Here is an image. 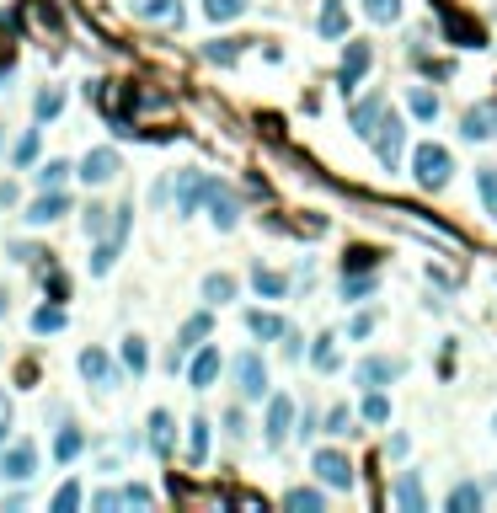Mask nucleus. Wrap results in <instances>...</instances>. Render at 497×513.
<instances>
[{"instance_id":"obj_1","label":"nucleus","mask_w":497,"mask_h":513,"mask_svg":"<svg viewBox=\"0 0 497 513\" xmlns=\"http://www.w3.org/2000/svg\"><path fill=\"white\" fill-rule=\"evenodd\" d=\"M449 171H455V155L444 145H417L412 150V177L423 193H444L449 188Z\"/></svg>"},{"instance_id":"obj_2","label":"nucleus","mask_w":497,"mask_h":513,"mask_svg":"<svg viewBox=\"0 0 497 513\" xmlns=\"http://www.w3.org/2000/svg\"><path fill=\"white\" fill-rule=\"evenodd\" d=\"M38 476V444L33 439H6L0 444V481H33Z\"/></svg>"},{"instance_id":"obj_3","label":"nucleus","mask_w":497,"mask_h":513,"mask_svg":"<svg viewBox=\"0 0 497 513\" xmlns=\"http://www.w3.org/2000/svg\"><path fill=\"white\" fill-rule=\"evenodd\" d=\"M369 145H375V155H380L385 171H396V166H401V145H407V123H401L396 113H380L375 134H369Z\"/></svg>"},{"instance_id":"obj_4","label":"nucleus","mask_w":497,"mask_h":513,"mask_svg":"<svg viewBox=\"0 0 497 513\" xmlns=\"http://www.w3.org/2000/svg\"><path fill=\"white\" fill-rule=\"evenodd\" d=\"M310 471H316V481L332 487V492L353 487V460L343 455V449H316V455H310Z\"/></svg>"},{"instance_id":"obj_5","label":"nucleus","mask_w":497,"mask_h":513,"mask_svg":"<svg viewBox=\"0 0 497 513\" xmlns=\"http://www.w3.org/2000/svg\"><path fill=\"white\" fill-rule=\"evenodd\" d=\"M230 369H236V391H241V401H262V396L273 391V385H268V364H262V353H241V359L230 364Z\"/></svg>"},{"instance_id":"obj_6","label":"nucleus","mask_w":497,"mask_h":513,"mask_svg":"<svg viewBox=\"0 0 497 513\" xmlns=\"http://www.w3.org/2000/svg\"><path fill=\"white\" fill-rule=\"evenodd\" d=\"M118 171H123L118 150H113V145H97V150H86V161L75 166V177H81L86 188H102V182H113Z\"/></svg>"},{"instance_id":"obj_7","label":"nucleus","mask_w":497,"mask_h":513,"mask_svg":"<svg viewBox=\"0 0 497 513\" xmlns=\"http://www.w3.org/2000/svg\"><path fill=\"white\" fill-rule=\"evenodd\" d=\"M204 209H209V220H214V230H236V225H241V204H236V193H230V188H225L220 177H209Z\"/></svg>"},{"instance_id":"obj_8","label":"nucleus","mask_w":497,"mask_h":513,"mask_svg":"<svg viewBox=\"0 0 497 513\" xmlns=\"http://www.w3.org/2000/svg\"><path fill=\"white\" fill-rule=\"evenodd\" d=\"M289 433H294V401L268 391V423H262V439H268V449H284Z\"/></svg>"},{"instance_id":"obj_9","label":"nucleus","mask_w":497,"mask_h":513,"mask_svg":"<svg viewBox=\"0 0 497 513\" xmlns=\"http://www.w3.org/2000/svg\"><path fill=\"white\" fill-rule=\"evenodd\" d=\"M401 359H385V353H369V359H359V369H353V380L364 385V391H385L391 380H401Z\"/></svg>"},{"instance_id":"obj_10","label":"nucleus","mask_w":497,"mask_h":513,"mask_svg":"<svg viewBox=\"0 0 497 513\" xmlns=\"http://www.w3.org/2000/svg\"><path fill=\"white\" fill-rule=\"evenodd\" d=\"M59 214H70V193H65V188H38V198L27 204L22 220L33 225V230H43V225H54Z\"/></svg>"},{"instance_id":"obj_11","label":"nucleus","mask_w":497,"mask_h":513,"mask_svg":"<svg viewBox=\"0 0 497 513\" xmlns=\"http://www.w3.org/2000/svg\"><path fill=\"white\" fill-rule=\"evenodd\" d=\"M134 22H155V27H182V0H123Z\"/></svg>"},{"instance_id":"obj_12","label":"nucleus","mask_w":497,"mask_h":513,"mask_svg":"<svg viewBox=\"0 0 497 513\" xmlns=\"http://www.w3.org/2000/svg\"><path fill=\"white\" fill-rule=\"evenodd\" d=\"M220 369H225L220 348H214V342H198L193 359H188V385H193V391H209V385L220 380Z\"/></svg>"},{"instance_id":"obj_13","label":"nucleus","mask_w":497,"mask_h":513,"mask_svg":"<svg viewBox=\"0 0 497 513\" xmlns=\"http://www.w3.org/2000/svg\"><path fill=\"white\" fill-rule=\"evenodd\" d=\"M369 65H375V49H369V43H348V49H343V65H337V86L353 91V86L369 75Z\"/></svg>"},{"instance_id":"obj_14","label":"nucleus","mask_w":497,"mask_h":513,"mask_svg":"<svg viewBox=\"0 0 497 513\" xmlns=\"http://www.w3.org/2000/svg\"><path fill=\"white\" fill-rule=\"evenodd\" d=\"M145 444H150V455H155V460H172V449H177V423H172V412H166V407H155V412H150Z\"/></svg>"},{"instance_id":"obj_15","label":"nucleus","mask_w":497,"mask_h":513,"mask_svg":"<svg viewBox=\"0 0 497 513\" xmlns=\"http://www.w3.org/2000/svg\"><path fill=\"white\" fill-rule=\"evenodd\" d=\"M209 326H214V316H209V310H198V316H188V321H182V332H177V348H172V369H182V364H188V353H193L198 342L209 337Z\"/></svg>"},{"instance_id":"obj_16","label":"nucleus","mask_w":497,"mask_h":513,"mask_svg":"<svg viewBox=\"0 0 497 513\" xmlns=\"http://www.w3.org/2000/svg\"><path fill=\"white\" fill-rule=\"evenodd\" d=\"M460 134L471 139V145H481V139H492V134H497V97H492V102H476V107H465V118H460Z\"/></svg>"},{"instance_id":"obj_17","label":"nucleus","mask_w":497,"mask_h":513,"mask_svg":"<svg viewBox=\"0 0 497 513\" xmlns=\"http://www.w3.org/2000/svg\"><path fill=\"white\" fill-rule=\"evenodd\" d=\"M209 193V171H177V214H198V204H204Z\"/></svg>"},{"instance_id":"obj_18","label":"nucleus","mask_w":497,"mask_h":513,"mask_svg":"<svg viewBox=\"0 0 497 513\" xmlns=\"http://www.w3.org/2000/svg\"><path fill=\"white\" fill-rule=\"evenodd\" d=\"M75 364H81V375H86L91 385H102V391H113V385H118V364L107 359L102 348H86V353H81V359H75Z\"/></svg>"},{"instance_id":"obj_19","label":"nucleus","mask_w":497,"mask_h":513,"mask_svg":"<svg viewBox=\"0 0 497 513\" xmlns=\"http://www.w3.org/2000/svg\"><path fill=\"white\" fill-rule=\"evenodd\" d=\"M316 33L321 38H348V6L343 0H321V11H316Z\"/></svg>"},{"instance_id":"obj_20","label":"nucleus","mask_w":497,"mask_h":513,"mask_svg":"<svg viewBox=\"0 0 497 513\" xmlns=\"http://www.w3.org/2000/svg\"><path fill=\"white\" fill-rule=\"evenodd\" d=\"M380 113H385V97H380V91H369V97L364 102H353V134H359V139H369V134H375V123H380Z\"/></svg>"},{"instance_id":"obj_21","label":"nucleus","mask_w":497,"mask_h":513,"mask_svg":"<svg viewBox=\"0 0 497 513\" xmlns=\"http://www.w3.org/2000/svg\"><path fill=\"white\" fill-rule=\"evenodd\" d=\"M391 497H396V508H401V513H423V508H428V492H423V476H417V471L401 476Z\"/></svg>"},{"instance_id":"obj_22","label":"nucleus","mask_w":497,"mask_h":513,"mask_svg":"<svg viewBox=\"0 0 497 513\" xmlns=\"http://www.w3.org/2000/svg\"><path fill=\"white\" fill-rule=\"evenodd\" d=\"M246 332H252L257 342H278V337L289 332V321L273 316V310H246Z\"/></svg>"},{"instance_id":"obj_23","label":"nucleus","mask_w":497,"mask_h":513,"mask_svg":"<svg viewBox=\"0 0 497 513\" xmlns=\"http://www.w3.org/2000/svg\"><path fill=\"white\" fill-rule=\"evenodd\" d=\"M118 359H123V369H129V375L139 380V375L150 369V342L139 337V332H129V337H123V348H118Z\"/></svg>"},{"instance_id":"obj_24","label":"nucleus","mask_w":497,"mask_h":513,"mask_svg":"<svg viewBox=\"0 0 497 513\" xmlns=\"http://www.w3.org/2000/svg\"><path fill=\"white\" fill-rule=\"evenodd\" d=\"M252 289L262 294V300H284V294H289V278L278 273V268H262V262H257V268H252Z\"/></svg>"},{"instance_id":"obj_25","label":"nucleus","mask_w":497,"mask_h":513,"mask_svg":"<svg viewBox=\"0 0 497 513\" xmlns=\"http://www.w3.org/2000/svg\"><path fill=\"white\" fill-rule=\"evenodd\" d=\"M444 33H449V38H460L465 49H481V43H487V38H481V27H476V22H465L460 11H449V6H444Z\"/></svg>"},{"instance_id":"obj_26","label":"nucleus","mask_w":497,"mask_h":513,"mask_svg":"<svg viewBox=\"0 0 497 513\" xmlns=\"http://www.w3.org/2000/svg\"><path fill=\"white\" fill-rule=\"evenodd\" d=\"M81 449H86V433H81V428H59V433H54V460H59V465L81 460Z\"/></svg>"},{"instance_id":"obj_27","label":"nucleus","mask_w":497,"mask_h":513,"mask_svg":"<svg viewBox=\"0 0 497 513\" xmlns=\"http://www.w3.org/2000/svg\"><path fill=\"white\" fill-rule=\"evenodd\" d=\"M65 326H70V316H65V305H59V300L33 310V332H38V337H49V332H65Z\"/></svg>"},{"instance_id":"obj_28","label":"nucleus","mask_w":497,"mask_h":513,"mask_svg":"<svg viewBox=\"0 0 497 513\" xmlns=\"http://www.w3.org/2000/svg\"><path fill=\"white\" fill-rule=\"evenodd\" d=\"M188 460H193V471L209 460V417H193L188 423Z\"/></svg>"},{"instance_id":"obj_29","label":"nucleus","mask_w":497,"mask_h":513,"mask_svg":"<svg viewBox=\"0 0 497 513\" xmlns=\"http://www.w3.org/2000/svg\"><path fill=\"white\" fill-rule=\"evenodd\" d=\"M118 252H123V241H113V236H102L97 246H91V278L113 273V262H118Z\"/></svg>"},{"instance_id":"obj_30","label":"nucleus","mask_w":497,"mask_h":513,"mask_svg":"<svg viewBox=\"0 0 497 513\" xmlns=\"http://www.w3.org/2000/svg\"><path fill=\"white\" fill-rule=\"evenodd\" d=\"M59 113H65V91H59V86H43L38 97H33V118L49 123V118H59Z\"/></svg>"},{"instance_id":"obj_31","label":"nucleus","mask_w":497,"mask_h":513,"mask_svg":"<svg viewBox=\"0 0 497 513\" xmlns=\"http://www.w3.org/2000/svg\"><path fill=\"white\" fill-rule=\"evenodd\" d=\"M81 225H86V236L91 241H102V236H113V209H102V204H91L86 214H81ZM118 241V236H113Z\"/></svg>"},{"instance_id":"obj_32","label":"nucleus","mask_w":497,"mask_h":513,"mask_svg":"<svg viewBox=\"0 0 497 513\" xmlns=\"http://www.w3.org/2000/svg\"><path fill=\"white\" fill-rule=\"evenodd\" d=\"M204 300L209 305H230V300H236V278H230V273H209L204 278Z\"/></svg>"},{"instance_id":"obj_33","label":"nucleus","mask_w":497,"mask_h":513,"mask_svg":"<svg viewBox=\"0 0 497 513\" xmlns=\"http://www.w3.org/2000/svg\"><path fill=\"white\" fill-rule=\"evenodd\" d=\"M481 503H487V492H481L476 481H460V487H449V508H460V513H476Z\"/></svg>"},{"instance_id":"obj_34","label":"nucleus","mask_w":497,"mask_h":513,"mask_svg":"<svg viewBox=\"0 0 497 513\" xmlns=\"http://www.w3.org/2000/svg\"><path fill=\"white\" fill-rule=\"evenodd\" d=\"M38 145H43V134H38V129H27L17 145H11V166H22V171H27V166H38Z\"/></svg>"},{"instance_id":"obj_35","label":"nucleus","mask_w":497,"mask_h":513,"mask_svg":"<svg viewBox=\"0 0 497 513\" xmlns=\"http://www.w3.org/2000/svg\"><path fill=\"white\" fill-rule=\"evenodd\" d=\"M407 107H412V118H423V123L439 118V97H433L428 86H412V91H407Z\"/></svg>"},{"instance_id":"obj_36","label":"nucleus","mask_w":497,"mask_h":513,"mask_svg":"<svg viewBox=\"0 0 497 513\" xmlns=\"http://www.w3.org/2000/svg\"><path fill=\"white\" fill-rule=\"evenodd\" d=\"M204 59H209V65H236V59H241V38H214V43H204Z\"/></svg>"},{"instance_id":"obj_37","label":"nucleus","mask_w":497,"mask_h":513,"mask_svg":"<svg viewBox=\"0 0 497 513\" xmlns=\"http://www.w3.org/2000/svg\"><path fill=\"white\" fill-rule=\"evenodd\" d=\"M70 161H43V166H33V182L38 188H65V177H70Z\"/></svg>"},{"instance_id":"obj_38","label":"nucleus","mask_w":497,"mask_h":513,"mask_svg":"<svg viewBox=\"0 0 497 513\" xmlns=\"http://www.w3.org/2000/svg\"><path fill=\"white\" fill-rule=\"evenodd\" d=\"M246 6H252V0H204V17L209 22H236V17H246Z\"/></svg>"},{"instance_id":"obj_39","label":"nucleus","mask_w":497,"mask_h":513,"mask_svg":"<svg viewBox=\"0 0 497 513\" xmlns=\"http://www.w3.org/2000/svg\"><path fill=\"white\" fill-rule=\"evenodd\" d=\"M310 364H316L321 375H332V369L343 364V353H337V342H332V337H316V348H310Z\"/></svg>"},{"instance_id":"obj_40","label":"nucleus","mask_w":497,"mask_h":513,"mask_svg":"<svg viewBox=\"0 0 497 513\" xmlns=\"http://www.w3.org/2000/svg\"><path fill=\"white\" fill-rule=\"evenodd\" d=\"M284 508L316 513V508H326V492H316V487H294V492H284Z\"/></svg>"},{"instance_id":"obj_41","label":"nucleus","mask_w":497,"mask_h":513,"mask_svg":"<svg viewBox=\"0 0 497 513\" xmlns=\"http://www.w3.org/2000/svg\"><path fill=\"white\" fill-rule=\"evenodd\" d=\"M476 188H481V204H487V214L497 220V166H476Z\"/></svg>"},{"instance_id":"obj_42","label":"nucleus","mask_w":497,"mask_h":513,"mask_svg":"<svg viewBox=\"0 0 497 513\" xmlns=\"http://www.w3.org/2000/svg\"><path fill=\"white\" fill-rule=\"evenodd\" d=\"M369 294H375V273H348L343 278V300L359 305V300H369Z\"/></svg>"},{"instance_id":"obj_43","label":"nucleus","mask_w":497,"mask_h":513,"mask_svg":"<svg viewBox=\"0 0 497 513\" xmlns=\"http://www.w3.org/2000/svg\"><path fill=\"white\" fill-rule=\"evenodd\" d=\"M364 423H391V401H385V391H364Z\"/></svg>"},{"instance_id":"obj_44","label":"nucleus","mask_w":497,"mask_h":513,"mask_svg":"<svg viewBox=\"0 0 497 513\" xmlns=\"http://www.w3.org/2000/svg\"><path fill=\"white\" fill-rule=\"evenodd\" d=\"M364 17L380 22V27H391L401 17V0H364Z\"/></svg>"},{"instance_id":"obj_45","label":"nucleus","mask_w":497,"mask_h":513,"mask_svg":"<svg viewBox=\"0 0 497 513\" xmlns=\"http://www.w3.org/2000/svg\"><path fill=\"white\" fill-rule=\"evenodd\" d=\"M49 508H54V513H75V508H81V481H65V487L54 492Z\"/></svg>"},{"instance_id":"obj_46","label":"nucleus","mask_w":497,"mask_h":513,"mask_svg":"<svg viewBox=\"0 0 497 513\" xmlns=\"http://www.w3.org/2000/svg\"><path fill=\"white\" fill-rule=\"evenodd\" d=\"M375 262H380V257L369 252V246H353V252L343 257V268H348V273H375Z\"/></svg>"},{"instance_id":"obj_47","label":"nucleus","mask_w":497,"mask_h":513,"mask_svg":"<svg viewBox=\"0 0 497 513\" xmlns=\"http://www.w3.org/2000/svg\"><path fill=\"white\" fill-rule=\"evenodd\" d=\"M118 503H123V508H150L155 492H150V487H134V481H129V487H118Z\"/></svg>"},{"instance_id":"obj_48","label":"nucleus","mask_w":497,"mask_h":513,"mask_svg":"<svg viewBox=\"0 0 497 513\" xmlns=\"http://www.w3.org/2000/svg\"><path fill=\"white\" fill-rule=\"evenodd\" d=\"M321 428L343 439V433H353V412H348V407H332V412H326V423H321Z\"/></svg>"},{"instance_id":"obj_49","label":"nucleus","mask_w":497,"mask_h":513,"mask_svg":"<svg viewBox=\"0 0 497 513\" xmlns=\"http://www.w3.org/2000/svg\"><path fill=\"white\" fill-rule=\"evenodd\" d=\"M369 332H375V310H359V316L348 321V337H353V342H364Z\"/></svg>"},{"instance_id":"obj_50","label":"nucleus","mask_w":497,"mask_h":513,"mask_svg":"<svg viewBox=\"0 0 497 513\" xmlns=\"http://www.w3.org/2000/svg\"><path fill=\"white\" fill-rule=\"evenodd\" d=\"M11 423H17V407H11V396L0 391V444L11 439Z\"/></svg>"},{"instance_id":"obj_51","label":"nucleus","mask_w":497,"mask_h":513,"mask_svg":"<svg viewBox=\"0 0 497 513\" xmlns=\"http://www.w3.org/2000/svg\"><path fill=\"white\" fill-rule=\"evenodd\" d=\"M91 508H97V513H113V508H123V503H118V487H102V492H91Z\"/></svg>"},{"instance_id":"obj_52","label":"nucleus","mask_w":497,"mask_h":513,"mask_svg":"<svg viewBox=\"0 0 497 513\" xmlns=\"http://www.w3.org/2000/svg\"><path fill=\"white\" fill-rule=\"evenodd\" d=\"M225 433H230V439H246V412H241V407L225 412Z\"/></svg>"},{"instance_id":"obj_53","label":"nucleus","mask_w":497,"mask_h":513,"mask_svg":"<svg viewBox=\"0 0 497 513\" xmlns=\"http://www.w3.org/2000/svg\"><path fill=\"white\" fill-rule=\"evenodd\" d=\"M49 294H54V300H65V294H70V278L54 273V278H49Z\"/></svg>"},{"instance_id":"obj_54","label":"nucleus","mask_w":497,"mask_h":513,"mask_svg":"<svg viewBox=\"0 0 497 513\" xmlns=\"http://www.w3.org/2000/svg\"><path fill=\"white\" fill-rule=\"evenodd\" d=\"M17 204V182H0V209H11Z\"/></svg>"},{"instance_id":"obj_55","label":"nucleus","mask_w":497,"mask_h":513,"mask_svg":"<svg viewBox=\"0 0 497 513\" xmlns=\"http://www.w3.org/2000/svg\"><path fill=\"white\" fill-rule=\"evenodd\" d=\"M6 305H11V294H6V289H0V316H6Z\"/></svg>"},{"instance_id":"obj_56","label":"nucleus","mask_w":497,"mask_h":513,"mask_svg":"<svg viewBox=\"0 0 497 513\" xmlns=\"http://www.w3.org/2000/svg\"><path fill=\"white\" fill-rule=\"evenodd\" d=\"M0 86H6V75H0Z\"/></svg>"},{"instance_id":"obj_57","label":"nucleus","mask_w":497,"mask_h":513,"mask_svg":"<svg viewBox=\"0 0 497 513\" xmlns=\"http://www.w3.org/2000/svg\"><path fill=\"white\" fill-rule=\"evenodd\" d=\"M492 428H497V417H492Z\"/></svg>"}]
</instances>
